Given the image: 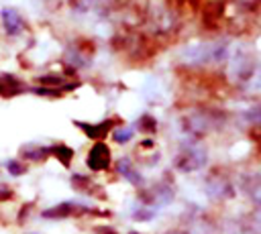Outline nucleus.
Returning <instances> with one entry per match:
<instances>
[{
  "instance_id": "nucleus-10",
  "label": "nucleus",
  "mask_w": 261,
  "mask_h": 234,
  "mask_svg": "<svg viewBox=\"0 0 261 234\" xmlns=\"http://www.w3.org/2000/svg\"><path fill=\"white\" fill-rule=\"evenodd\" d=\"M39 81L45 83V85H63L65 77H61V75H43V77H39Z\"/></svg>"
},
{
  "instance_id": "nucleus-5",
  "label": "nucleus",
  "mask_w": 261,
  "mask_h": 234,
  "mask_svg": "<svg viewBox=\"0 0 261 234\" xmlns=\"http://www.w3.org/2000/svg\"><path fill=\"white\" fill-rule=\"evenodd\" d=\"M75 212H82V210H75V206H73L71 201H67V203H59V206H55V208L45 210L43 216H45V218H65V216H71V214H75Z\"/></svg>"
},
{
  "instance_id": "nucleus-14",
  "label": "nucleus",
  "mask_w": 261,
  "mask_h": 234,
  "mask_svg": "<svg viewBox=\"0 0 261 234\" xmlns=\"http://www.w3.org/2000/svg\"><path fill=\"white\" fill-rule=\"evenodd\" d=\"M8 197H12V191L8 187H0V199H8Z\"/></svg>"
},
{
  "instance_id": "nucleus-6",
  "label": "nucleus",
  "mask_w": 261,
  "mask_h": 234,
  "mask_svg": "<svg viewBox=\"0 0 261 234\" xmlns=\"http://www.w3.org/2000/svg\"><path fill=\"white\" fill-rule=\"evenodd\" d=\"M49 155H53L61 165H69L71 163V159H73V151L69 149V147H65V144H53L51 149H49Z\"/></svg>"
},
{
  "instance_id": "nucleus-7",
  "label": "nucleus",
  "mask_w": 261,
  "mask_h": 234,
  "mask_svg": "<svg viewBox=\"0 0 261 234\" xmlns=\"http://www.w3.org/2000/svg\"><path fill=\"white\" fill-rule=\"evenodd\" d=\"M20 155H22L24 159L45 161V157L49 155V149H45V147H37V144H27V147L20 151Z\"/></svg>"
},
{
  "instance_id": "nucleus-4",
  "label": "nucleus",
  "mask_w": 261,
  "mask_h": 234,
  "mask_svg": "<svg viewBox=\"0 0 261 234\" xmlns=\"http://www.w3.org/2000/svg\"><path fill=\"white\" fill-rule=\"evenodd\" d=\"M75 124L88 134V138H92V140H102L104 134L110 130L112 120H104V122H100V124H88V122H75Z\"/></svg>"
},
{
  "instance_id": "nucleus-1",
  "label": "nucleus",
  "mask_w": 261,
  "mask_h": 234,
  "mask_svg": "<svg viewBox=\"0 0 261 234\" xmlns=\"http://www.w3.org/2000/svg\"><path fill=\"white\" fill-rule=\"evenodd\" d=\"M108 165H110V149L104 142L96 140V144L88 155V167L92 171H104Z\"/></svg>"
},
{
  "instance_id": "nucleus-13",
  "label": "nucleus",
  "mask_w": 261,
  "mask_h": 234,
  "mask_svg": "<svg viewBox=\"0 0 261 234\" xmlns=\"http://www.w3.org/2000/svg\"><path fill=\"white\" fill-rule=\"evenodd\" d=\"M96 232H98V234H118L116 230H112V228H108V226H100V228H96Z\"/></svg>"
},
{
  "instance_id": "nucleus-8",
  "label": "nucleus",
  "mask_w": 261,
  "mask_h": 234,
  "mask_svg": "<svg viewBox=\"0 0 261 234\" xmlns=\"http://www.w3.org/2000/svg\"><path fill=\"white\" fill-rule=\"evenodd\" d=\"M118 169L124 173V177L128 179V181H133L135 185H141L143 183V177H139V173L133 169V167H128V161H120L118 163Z\"/></svg>"
},
{
  "instance_id": "nucleus-12",
  "label": "nucleus",
  "mask_w": 261,
  "mask_h": 234,
  "mask_svg": "<svg viewBox=\"0 0 261 234\" xmlns=\"http://www.w3.org/2000/svg\"><path fill=\"white\" fill-rule=\"evenodd\" d=\"M8 169H10V173H12V175H20V173H24V171H27V167H24V165H20V163H16V161H10V163H8Z\"/></svg>"
},
{
  "instance_id": "nucleus-11",
  "label": "nucleus",
  "mask_w": 261,
  "mask_h": 234,
  "mask_svg": "<svg viewBox=\"0 0 261 234\" xmlns=\"http://www.w3.org/2000/svg\"><path fill=\"white\" fill-rule=\"evenodd\" d=\"M141 124H145V126H141L143 130H151V132H153V130H157L155 120H153L151 116H143V118H141Z\"/></svg>"
},
{
  "instance_id": "nucleus-3",
  "label": "nucleus",
  "mask_w": 261,
  "mask_h": 234,
  "mask_svg": "<svg viewBox=\"0 0 261 234\" xmlns=\"http://www.w3.org/2000/svg\"><path fill=\"white\" fill-rule=\"evenodd\" d=\"M24 90H27V87L22 85V81L16 79L14 75H8V73L0 75V96L10 98V96H16V94H20V92H24Z\"/></svg>"
},
{
  "instance_id": "nucleus-2",
  "label": "nucleus",
  "mask_w": 261,
  "mask_h": 234,
  "mask_svg": "<svg viewBox=\"0 0 261 234\" xmlns=\"http://www.w3.org/2000/svg\"><path fill=\"white\" fill-rule=\"evenodd\" d=\"M0 16H2V24L8 35H18L22 31V18L14 8H4L0 12Z\"/></svg>"
},
{
  "instance_id": "nucleus-9",
  "label": "nucleus",
  "mask_w": 261,
  "mask_h": 234,
  "mask_svg": "<svg viewBox=\"0 0 261 234\" xmlns=\"http://www.w3.org/2000/svg\"><path fill=\"white\" fill-rule=\"evenodd\" d=\"M112 136H114L116 142H126V140H130V136H133V128H116V130L112 132Z\"/></svg>"
}]
</instances>
